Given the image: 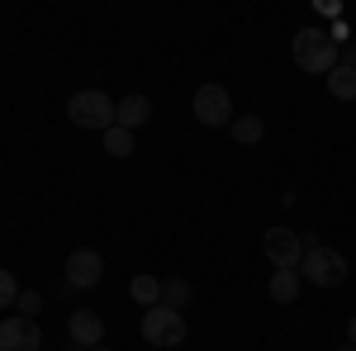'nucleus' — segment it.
<instances>
[{"label":"nucleus","instance_id":"6ab92c4d","mask_svg":"<svg viewBox=\"0 0 356 351\" xmlns=\"http://www.w3.org/2000/svg\"><path fill=\"white\" fill-rule=\"evenodd\" d=\"M347 337H352V342H356V313H352V323H347Z\"/></svg>","mask_w":356,"mask_h":351},{"label":"nucleus","instance_id":"ddd939ff","mask_svg":"<svg viewBox=\"0 0 356 351\" xmlns=\"http://www.w3.org/2000/svg\"><path fill=\"white\" fill-rule=\"evenodd\" d=\"M129 295H134L143 309H157V304H162V280H157V275H134Z\"/></svg>","mask_w":356,"mask_h":351},{"label":"nucleus","instance_id":"aec40b11","mask_svg":"<svg viewBox=\"0 0 356 351\" xmlns=\"http://www.w3.org/2000/svg\"><path fill=\"white\" fill-rule=\"evenodd\" d=\"M90 351H110V347H90Z\"/></svg>","mask_w":356,"mask_h":351},{"label":"nucleus","instance_id":"423d86ee","mask_svg":"<svg viewBox=\"0 0 356 351\" xmlns=\"http://www.w3.org/2000/svg\"><path fill=\"white\" fill-rule=\"evenodd\" d=\"M195 119L204 129H228L233 124V95L223 85H200L195 90Z\"/></svg>","mask_w":356,"mask_h":351},{"label":"nucleus","instance_id":"2eb2a0df","mask_svg":"<svg viewBox=\"0 0 356 351\" xmlns=\"http://www.w3.org/2000/svg\"><path fill=\"white\" fill-rule=\"evenodd\" d=\"M162 304L181 313V304H191V280H181V275H171V280H162Z\"/></svg>","mask_w":356,"mask_h":351},{"label":"nucleus","instance_id":"6e6552de","mask_svg":"<svg viewBox=\"0 0 356 351\" xmlns=\"http://www.w3.org/2000/svg\"><path fill=\"white\" fill-rule=\"evenodd\" d=\"M38 347H43V332L33 318L15 313V318L0 323V351H38Z\"/></svg>","mask_w":356,"mask_h":351},{"label":"nucleus","instance_id":"dca6fc26","mask_svg":"<svg viewBox=\"0 0 356 351\" xmlns=\"http://www.w3.org/2000/svg\"><path fill=\"white\" fill-rule=\"evenodd\" d=\"M100 142H105V152H110V157H129V152H134V133H129V129H119V124H114L110 133H100Z\"/></svg>","mask_w":356,"mask_h":351},{"label":"nucleus","instance_id":"1a4fd4ad","mask_svg":"<svg viewBox=\"0 0 356 351\" xmlns=\"http://www.w3.org/2000/svg\"><path fill=\"white\" fill-rule=\"evenodd\" d=\"M67 332H72V342L81 351H90V347H100L105 342V318L100 313H90V309H76L72 318H67Z\"/></svg>","mask_w":356,"mask_h":351},{"label":"nucleus","instance_id":"20e7f679","mask_svg":"<svg viewBox=\"0 0 356 351\" xmlns=\"http://www.w3.org/2000/svg\"><path fill=\"white\" fill-rule=\"evenodd\" d=\"M143 342L147 347H181L186 342V318L176 313V309H143Z\"/></svg>","mask_w":356,"mask_h":351},{"label":"nucleus","instance_id":"f8f14e48","mask_svg":"<svg viewBox=\"0 0 356 351\" xmlns=\"http://www.w3.org/2000/svg\"><path fill=\"white\" fill-rule=\"evenodd\" d=\"M300 270H275L271 275V299L275 304H295V299H300Z\"/></svg>","mask_w":356,"mask_h":351},{"label":"nucleus","instance_id":"4468645a","mask_svg":"<svg viewBox=\"0 0 356 351\" xmlns=\"http://www.w3.org/2000/svg\"><path fill=\"white\" fill-rule=\"evenodd\" d=\"M328 90H332V100H356V72L337 62L328 72Z\"/></svg>","mask_w":356,"mask_h":351},{"label":"nucleus","instance_id":"7ed1b4c3","mask_svg":"<svg viewBox=\"0 0 356 351\" xmlns=\"http://www.w3.org/2000/svg\"><path fill=\"white\" fill-rule=\"evenodd\" d=\"M300 275L309 285H318V290H337V285H347V256L337 252V247H304V261H300Z\"/></svg>","mask_w":356,"mask_h":351},{"label":"nucleus","instance_id":"9b49d317","mask_svg":"<svg viewBox=\"0 0 356 351\" xmlns=\"http://www.w3.org/2000/svg\"><path fill=\"white\" fill-rule=\"evenodd\" d=\"M228 133L238 138L243 147H252V142H261V138H266V124H261V114H238V119L228 124Z\"/></svg>","mask_w":356,"mask_h":351},{"label":"nucleus","instance_id":"f3484780","mask_svg":"<svg viewBox=\"0 0 356 351\" xmlns=\"http://www.w3.org/2000/svg\"><path fill=\"white\" fill-rule=\"evenodd\" d=\"M19 280H15V270H5L0 266V309H10V304H19Z\"/></svg>","mask_w":356,"mask_h":351},{"label":"nucleus","instance_id":"f257e3e1","mask_svg":"<svg viewBox=\"0 0 356 351\" xmlns=\"http://www.w3.org/2000/svg\"><path fill=\"white\" fill-rule=\"evenodd\" d=\"M290 53H295V67H300V72H309V76H328L332 67L342 62V48L332 43L328 28H300Z\"/></svg>","mask_w":356,"mask_h":351},{"label":"nucleus","instance_id":"0eeeda50","mask_svg":"<svg viewBox=\"0 0 356 351\" xmlns=\"http://www.w3.org/2000/svg\"><path fill=\"white\" fill-rule=\"evenodd\" d=\"M67 285L72 290H90V285H100V275H105V261H100V252L95 247H76L72 256H67Z\"/></svg>","mask_w":356,"mask_h":351},{"label":"nucleus","instance_id":"39448f33","mask_svg":"<svg viewBox=\"0 0 356 351\" xmlns=\"http://www.w3.org/2000/svg\"><path fill=\"white\" fill-rule=\"evenodd\" d=\"M261 252H266V261L275 270H300V261H304V243H300L295 228H266Z\"/></svg>","mask_w":356,"mask_h":351},{"label":"nucleus","instance_id":"a211bd4d","mask_svg":"<svg viewBox=\"0 0 356 351\" xmlns=\"http://www.w3.org/2000/svg\"><path fill=\"white\" fill-rule=\"evenodd\" d=\"M15 309H19V313H24V318H38V313H43V309H48V304H43V295H38V290H24V295H19V304H15Z\"/></svg>","mask_w":356,"mask_h":351},{"label":"nucleus","instance_id":"f03ea898","mask_svg":"<svg viewBox=\"0 0 356 351\" xmlns=\"http://www.w3.org/2000/svg\"><path fill=\"white\" fill-rule=\"evenodd\" d=\"M67 119L76 129H90V133H110L114 124H119V105H114L105 90H76L67 100Z\"/></svg>","mask_w":356,"mask_h":351},{"label":"nucleus","instance_id":"9d476101","mask_svg":"<svg viewBox=\"0 0 356 351\" xmlns=\"http://www.w3.org/2000/svg\"><path fill=\"white\" fill-rule=\"evenodd\" d=\"M147 119H152V100H147V95H124V100H119V129H129V133H134V129H143V124H147Z\"/></svg>","mask_w":356,"mask_h":351}]
</instances>
